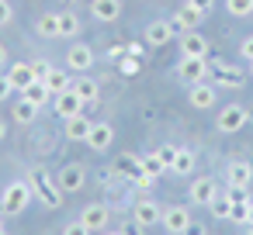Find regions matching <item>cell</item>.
Instances as JSON below:
<instances>
[{
    "label": "cell",
    "mask_w": 253,
    "mask_h": 235,
    "mask_svg": "<svg viewBox=\"0 0 253 235\" xmlns=\"http://www.w3.org/2000/svg\"><path fill=\"white\" fill-rule=\"evenodd\" d=\"M132 218H135L139 225L153 228V225H160V218H163V207H160L156 201L142 197V201H135V204H132Z\"/></svg>",
    "instance_id": "obj_9"
},
{
    "label": "cell",
    "mask_w": 253,
    "mask_h": 235,
    "mask_svg": "<svg viewBox=\"0 0 253 235\" xmlns=\"http://www.w3.org/2000/svg\"><path fill=\"white\" fill-rule=\"evenodd\" d=\"M211 83H215V87H225V90H239V87L246 83V76H243L239 69L225 66V63H211Z\"/></svg>",
    "instance_id": "obj_7"
},
{
    "label": "cell",
    "mask_w": 253,
    "mask_h": 235,
    "mask_svg": "<svg viewBox=\"0 0 253 235\" xmlns=\"http://www.w3.org/2000/svg\"><path fill=\"white\" fill-rule=\"evenodd\" d=\"M184 4H191V7H198L201 14H211V7H215V0H184Z\"/></svg>",
    "instance_id": "obj_37"
},
{
    "label": "cell",
    "mask_w": 253,
    "mask_h": 235,
    "mask_svg": "<svg viewBox=\"0 0 253 235\" xmlns=\"http://www.w3.org/2000/svg\"><path fill=\"white\" fill-rule=\"evenodd\" d=\"M187 194H191V204L211 207V201L218 197V183H215V176H194L191 187H187Z\"/></svg>",
    "instance_id": "obj_4"
},
{
    "label": "cell",
    "mask_w": 253,
    "mask_h": 235,
    "mask_svg": "<svg viewBox=\"0 0 253 235\" xmlns=\"http://www.w3.org/2000/svg\"><path fill=\"white\" fill-rule=\"evenodd\" d=\"M250 180H253L250 159H232V163L225 166V183H229V187H250Z\"/></svg>",
    "instance_id": "obj_14"
},
{
    "label": "cell",
    "mask_w": 253,
    "mask_h": 235,
    "mask_svg": "<svg viewBox=\"0 0 253 235\" xmlns=\"http://www.w3.org/2000/svg\"><path fill=\"white\" fill-rule=\"evenodd\" d=\"M90 14H94L97 21L111 25V21L122 18V0H94V4H90Z\"/></svg>",
    "instance_id": "obj_19"
},
{
    "label": "cell",
    "mask_w": 253,
    "mask_h": 235,
    "mask_svg": "<svg viewBox=\"0 0 253 235\" xmlns=\"http://www.w3.org/2000/svg\"><path fill=\"white\" fill-rule=\"evenodd\" d=\"M177 152H180L177 145H160V149H156V156H160V163H163L167 169L173 166V159H177Z\"/></svg>",
    "instance_id": "obj_33"
},
{
    "label": "cell",
    "mask_w": 253,
    "mask_h": 235,
    "mask_svg": "<svg viewBox=\"0 0 253 235\" xmlns=\"http://www.w3.org/2000/svg\"><path fill=\"white\" fill-rule=\"evenodd\" d=\"M225 197H229L232 204H250V194H246V187H225Z\"/></svg>",
    "instance_id": "obj_34"
},
{
    "label": "cell",
    "mask_w": 253,
    "mask_h": 235,
    "mask_svg": "<svg viewBox=\"0 0 253 235\" xmlns=\"http://www.w3.org/2000/svg\"><path fill=\"white\" fill-rule=\"evenodd\" d=\"M52 101H56V104H52V111H56L63 121H66V118H73V114H80V111L87 107V104H84V101L73 94V87H70V90H63V94H56Z\"/></svg>",
    "instance_id": "obj_12"
},
{
    "label": "cell",
    "mask_w": 253,
    "mask_h": 235,
    "mask_svg": "<svg viewBox=\"0 0 253 235\" xmlns=\"http://www.w3.org/2000/svg\"><path fill=\"white\" fill-rule=\"evenodd\" d=\"M11 94H14V87H11V80H7V76H0V101H7Z\"/></svg>",
    "instance_id": "obj_43"
},
{
    "label": "cell",
    "mask_w": 253,
    "mask_h": 235,
    "mask_svg": "<svg viewBox=\"0 0 253 235\" xmlns=\"http://www.w3.org/2000/svg\"><path fill=\"white\" fill-rule=\"evenodd\" d=\"M0 218H4V214H0ZM0 228H4V225H0Z\"/></svg>",
    "instance_id": "obj_54"
},
{
    "label": "cell",
    "mask_w": 253,
    "mask_h": 235,
    "mask_svg": "<svg viewBox=\"0 0 253 235\" xmlns=\"http://www.w3.org/2000/svg\"><path fill=\"white\" fill-rule=\"evenodd\" d=\"M173 38V25L170 21H149L146 25V45L149 49H163Z\"/></svg>",
    "instance_id": "obj_15"
},
{
    "label": "cell",
    "mask_w": 253,
    "mask_h": 235,
    "mask_svg": "<svg viewBox=\"0 0 253 235\" xmlns=\"http://www.w3.org/2000/svg\"><path fill=\"white\" fill-rule=\"evenodd\" d=\"M11 14H14V11H11V4H7V0H0V25H7V21H11Z\"/></svg>",
    "instance_id": "obj_44"
},
{
    "label": "cell",
    "mask_w": 253,
    "mask_h": 235,
    "mask_svg": "<svg viewBox=\"0 0 253 235\" xmlns=\"http://www.w3.org/2000/svg\"><path fill=\"white\" fill-rule=\"evenodd\" d=\"M77 35H80V18L73 11L59 14V38H77Z\"/></svg>",
    "instance_id": "obj_28"
},
{
    "label": "cell",
    "mask_w": 253,
    "mask_h": 235,
    "mask_svg": "<svg viewBox=\"0 0 253 235\" xmlns=\"http://www.w3.org/2000/svg\"><path fill=\"white\" fill-rule=\"evenodd\" d=\"M142 173H149V176H156V180H160V176L167 173V166L160 163V156H156V149H153L149 156H142Z\"/></svg>",
    "instance_id": "obj_30"
},
{
    "label": "cell",
    "mask_w": 253,
    "mask_h": 235,
    "mask_svg": "<svg viewBox=\"0 0 253 235\" xmlns=\"http://www.w3.org/2000/svg\"><path fill=\"white\" fill-rule=\"evenodd\" d=\"M101 235H125V232H101Z\"/></svg>",
    "instance_id": "obj_49"
},
{
    "label": "cell",
    "mask_w": 253,
    "mask_h": 235,
    "mask_svg": "<svg viewBox=\"0 0 253 235\" xmlns=\"http://www.w3.org/2000/svg\"><path fill=\"white\" fill-rule=\"evenodd\" d=\"M4 63H7V49H4V45H0V66H4Z\"/></svg>",
    "instance_id": "obj_48"
},
{
    "label": "cell",
    "mask_w": 253,
    "mask_h": 235,
    "mask_svg": "<svg viewBox=\"0 0 253 235\" xmlns=\"http://www.w3.org/2000/svg\"><path fill=\"white\" fill-rule=\"evenodd\" d=\"M187 221H191L187 207H180V204H170V207H163V218H160V225H163L170 235H180V232L187 228Z\"/></svg>",
    "instance_id": "obj_13"
},
{
    "label": "cell",
    "mask_w": 253,
    "mask_h": 235,
    "mask_svg": "<svg viewBox=\"0 0 253 235\" xmlns=\"http://www.w3.org/2000/svg\"><path fill=\"white\" fill-rule=\"evenodd\" d=\"M80 221L90 228V232H104L108 228V221H111V211H108V204H87L84 211H80Z\"/></svg>",
    "instance_id": "obj_10"
},
{
    "label": "cell",
    "mask_w": 253,
    "mask_h": 235,
    "mask_svg": "<svg viewBox=\"0 0 253 235\" xmlns=\"http://www.w3.org/2000/svg\"><path fill=\"white\" fill-rule=\"evenodd\" d=\"M243 225H253V204H250V211H246V221Z\"/></svg>",
    "instance_id": "obj_47"
},
{
    "label": "cell",
    "mask_w": 253,
    "mask_h": 235,
    "mask_svg": "<svg viewBox=\"0 0 253 235\" xmlns=\"http://www.w3.org/2000/svg\"><path fill=\"white\" fill-rule=\"evenodd\" d=\"M246 235H253V225H246Z\"/></svg>",
    "instance_id": "obj_50"
},
{
    "label": "cell",
    "mask_w": 253,
    "mask_h": 235,
    "mask_svg": "<svg viewBox=\"0 0 253 235\" xmlns=\"http://www.w3.org/2000/svg\"><path fill=\"white\" fill-rule=\"evenodd\" d=\"M35 32H39L42 38H56V35H59V14H42V18L35 21Z\"/></svg>",
    "instance_id": "obj_27"
},
{
    "label": "cell",
    "mask_w": 253,
    "mask_h": 235,
    "mask_svg": "<svg viewBox=\"0 0 253 235\" xmlns=\"http://www.w3.org/2000/svg\"><path fill=\"white\" fill-rule=\"evenodd\" d=\"M32 69H35V80H42V83H45V76L52 73V63H49V59H35V63H32Z\"/></svg>",
    "instance_id": "obj_35"
},
{
    "label": "cell",
    "mask_w": 253,
    "mask_h": 235,
    "mask_svg": "<svg viewBox=\"0 0 253 235\" xmlns=\"http://www.w3.org/2000/svg\"><path fill=\"white\" fill-rule=\"evenodd\" d=\"M177 73H180V80H184L187 87H194V83H205V76H208L211 69H208V59H201V56H180Z\"/></svg>",
    "instance_id": "obj_3"
},
{
    "label": "cell",
    "mask_w": 253,
    "mask_h": 235,
    "mask_svg": "<svg viewBox=\"0 0 253 235\" xmlns=\"http://www.w3.org/2000/svg\"><path fill=\"white\" fill-rule=\"evenodd\" d=\"M84 183H87V169H84L80 163H70V166L59 169V187H63V194H77V190H84Z\"/></svg>",
    "instance_id": "obj_8"
},
{
    "label": "cell",
    "mask_w": 253,
    "mask_h": 235,
    "mask_svg": "<svg viewBox=\"0 0 253 235\" xmlns=\"http://www.w3.org/2000/svg\"><path fill=\"white\" fill-rule=\"evenodd\" d=\"M90 128H94V121H90L84 111L73 114V118H66V138H70V142H87Z\"/></svg>",
    "instance_id": "obj_18"
},
{
    "label": "cell",
    "mask_w": 253,
    "mask_h": 235,
    "mask_svg": "<svg viewBox=\"0 0 253 235\" xmlns=\"http://www.w3.org/2000/svg\"><path fill=\"white\" fill-rule=\"evenodd\" d=\"M111 142H115V128H111L108 121L94 125V128H90V135H87V145H90L94 152H108V149H111Z\"/></svg>",
    "instance_id": "obj_17"
},
{
    "label": "cell",
    "mask_w": 253,
    "mask_h": 235,
    "mask_svg": "<svg viewBox=\"0 0 253 235\" xmlns=\"http://www.w3.org/2000/svg\"><path fill=\"white\" fill-rule=\"evenodd\" d=\"M239 56L253 63V35H250V38H243V45H239Z\"/></svg>",
    "instance_id": "obj_41"
},
{
    "label": "cell",
    "mask_w": 253,
    "mask_h": 235,
    "mask_svg": "<svg viewBox=\"0 0 253 235\" xmlns=\"http://www.w3.org/2000/svg\"><path fill=\"white\" fill-rule=\"evenodd\" d=\"M180 235H208V228H205L201 221H187V228H184Z\"/></svg>",
    "instance_id": "obj_40"
},
{
    "label": "cell",
    "mask_w": 253,
    "mask_h": 235,
    "mask_svg": "<svg viewBox=\"0 0 253 235\" xmlns=\"http://www.w3.org/2000/svg\"><path fill=\"white\" fill-rule=\"evenodd\" d=\"M194 166H198L194 152L180 149V152H177V159H173V166H170V173H177V176H191V173H194Z\"/></svg>",
    "instance_id": "obj_25"
},
{
    "label": "cell",
    "mask_w": 253,
    "mask_h": 235,
    "mask_svg": "<svg viewBox=\"0 0 253 235\" xmlns=\"http://www.w3.org/2000/svg\"><path fill=\"white\" fill-rule=\"evenodd\" d=\"M115 176H122V180H135L139 173H142V156H135V152H122L118 159H115Z\"/></svg>",
    "instance_id": "obj_16"
},
{
    "label": "cell",
    "mask_w": 253,
    "mask_h": 235,
    "mask_svg": "<svg viewBox=\"0 0 253 235\" xmlns=\"http://www.w3.org/2000/svg\"><path fill=\"white\" fill-rule=\"evenodd\" d=\"M225 11L232 18H250L253 14V0H225Z\"/></svg>",
    "instance_id": "obj_31"
},
{
    "label": "cell",
    "mask_w": 253,
    "mask_h": 235,
    "mask_svg": "<svg viewBox=\"0 0 253 235\" xmlns=\"http://www.w3.org/2000/svg\"><path fill=\"white\" fill-rule=\"evenodd\" d=\"M63 235H94V232H90V228H87V225L77 218V221H70V225L63 228Z\"/></svg>",
    "instance_id": "obj_36"
},
{
    "label": "cell",
    "mask_w": 253,
    "mask_h": 235,
    "mask_svg": "<svg viewBox=\"0 0 253 235\" xmlns=\"http://www.w3.org/2000/svg\"><path fill=\"white\" fill-rule=\"evenodd\" d=\"M63 4H77V0H63Z\"/></svg>",
    "instance_id": "obj_51"
},
{
    "label": "cell",
    "mask_w": 253,
    "mask_h": 235,
    "mask_svg": "<svg viewBox=\"0 0 253 235\" xmlns=\"http://www.w3.org/2000/svg\"><path fill=\"white\" fill-rule=\"evenodd\" d=\"M0 235H7V232H4V228H0Z\"/></svg>",
    "instance_id": "obj_53"
},
{
    "label": "cell",
    "mask_w": 253,
    "mask_h": 235,
    "mask_svg": "<svg viewBox=\"0 0 253 235\" xmlns=\"http://www.w3.org/2000/svg\"><path fill=\"white\" fill-rule=\"evenodd\" d=\"M180 52H184V56H201V59H208V38L198 35V32H184V35H180Z\"/></svg>",
    "instance_id": "obj_20"
},
{
    "label": "cell",
    "mask_w": 253,
    "mask_h": 235,
    "mask_svg": "<svg viewBox=\"0 0 253 235\" xmlns=\"http://www.w3.org/2000/svg\"><path fill=\"white\" fill-rule=\"evenodd\" d=\"M4 135H7V121L0 118V142H4Z\"/></svg>",
    "instance_id": "obj_46"
},
{
    "label": "cell",
    "mask_w": 253,
    "mask_h": 235,
    "mask_svg": "<svg viewBox=\"0 0 253 235\" xmlns=\"http://www.w3.org/2000/svg\"><path fill=\"white\" fill-rule=\"evenodd\" d=\"M45 87H49L52 97L63 94V90H70V87H73V69H59V66H52V73L45 76Z\"/></svg>",
    "instance_id": "obj_24"
},
{
    "label": "cell",
    "mask_w": 253,
    "mask_h": 235,
    "mask_svg": "<svg viewBox=\"0 0 253 235\" xmlns=\"http://www.w3.org/2000/svg\"><path fill=\"white\" fill-rule=\"evenodd\" d=\"M35 118H39V104H32V101L21 97V101L14 104V121H18V125H32Z\"/></svg>",
    "instance_id": "obj_26"
},
{
    "label": "cell",
    "mask_w": 253,
    "mask_h": 235,
    "mask_svg": "<svg viewBox=\"0 0 253 235\" xmlns=\"http://www.w3.org/2000/svg\"><path fill=\"white\" fill-rule=\"evenodd\" d=\"M122 232H125V235H146V225H139V221L132 218V225H125Z\"/></svg>",
    "instance_id": "obj_42"
},
{
    "label": "cell",
    "mask_w": 253,
    "mask_h": 235,
    "mask_svg": "<svg viewBox=\"0 0 253 235\" xmlns=\"http://www.w3.org/2000/svg\"><path fill=\"white\" fill-rule=\"evenodd\" d=\"M246 107L243 104H229V107H222L218 111V121H215V128L222 132V135H232V132H239L243 125H246Z\"/></svg>",
    "instance_id": "obj_5"
},
{
    "label": "cell",
    "mask_w": 253,
    "mask_h": 235,
    "mask_svg": "<svg viewBox=\"0 0 253 235\" xmlns=\"http://www.w3.org/2000/svg\"><path fill=\"white\" fill-rule=\"evenodd\" d=\"M32 183L28 180H11L4 187V194H0V211L4 214H21L28 204H32Z\"/></svg>",
    "instance_id": "obj_2"
},
{
    "label": "cell",
    "mask_w": 253,
    "mask_h": 235,
    "mask_svg": "<svg viewBox=\"0 0 253 235\" xmlns=\"http://www.w3.org/2000/svg\"><path fill=\"white\" fill-rule=\"evenodd\" d=\"M90 66H94V49L84 45V42H73V45L66 49V69H73V73H87Z\"/></svg>",
    "instance_id": "obj_6"
},
{
    "label": "cell",
    "mask_w": 253,
    "mask_h": 235,
    "mask_svg": "<svg viewBox=\"0 0 253 235\" xmlns=\"http://www.w3.org/2000/svg\"><path fill=\"white\" fill-rule=\"evenodd\" d=\"M187 104L191 107H211L215 104V83H194L191 90H187Z\"/></svg>",
    "instance_id": "obj_22"
},
{
    "label": "cell",
    "mask_w": 253,
    "mask_h": 235,
    "mask_svg": "<svg viewBox=\"0 0 253 235\" xmlns=\"http://www.w3.org/2000/svg\"><path fill=\"white\" fill-rule=\"evenodd\" d=\"M250 76H253V63H250Z\"/></svg>",
    "instance_id": "obj_52"
},
{
    "label": "cell",
    "mask_w": 253,
    "mask_h": 235,
    "mask_svg": "<svg viewBox=\"0 0 253 235\" xmlns=\"http://www.w3.org/2000/svg\"><path fill=\"white\" fill-rule=\"evenodd\" d=\"M125 52H128V45H122V42H115V45L108 49V56H111V59H122Z\"/></svg>",
    "instance_id": "obj_45"
},
{
    "label": "cell",
    "mask_w": 253,
    "mask_h": 235,
    "mask_svg": "<svg viewBox=\"0 0 253 235\" xmlns=\"http://www.w3.org/2000/svg\"><path fill=\"white\" fill-rule=\"evenodd\" d=\"M21 97H25V101H32V104H39V107H42V104H45V101H49V97H52V94H49V87H45V83H42V80H35V83H32V87H25V90H21Z\"/></svg>",
    "instance_id": "obj_29"
},
{
    "label": "cell",
    "mask_w": 253,
    "mask_h": 235,
    "mask_svg": "<svg viewBox=\"0 0 253 235\" xmlns=\"http://www.w3.org/2000/svg\"><path fill=\"white\" fill-rule=\"evenodd\" d=\"M28 183H32V194H35L45 207L56 211V207L63 204V187H59V180H52L42 166H32V169H28Z\"/></svg>",
    "instance_id": "obj_1"
},
{
    "label": "cell",
    "mask_w": 253,
    "mask_h": 235,
    "mask_svg": "<svg viewBox=\"0 0 253 235\" xmlns=\"http://www.w3.org/2000/svg\"><path fill=\"white\" fill-rule=\"evenodd\" d=\"M201 18H205V14H201L198 7H191V4H184V7H180V11H177V14L170 18V25H173V35H184V32H194V28L201 25Z\"/></svg>",
    "instance_id": "obj_11"
},
{
    "label": "cell",
    "mask_w": 253,
    "mask_h": 235,
    "mask_svg": "<svg viewBox=\"0 0 253 235\" xmlns=\"http://www.w3.org/2000/svg\"><path fill=\"white\" fill-rule=\"evenodd\" d=\"M122 73H128V76L139 73V59H135V56H125V59H122Z\"/></svg>",
    "instance_id": "obj_38"
},
{
    "label": "cell",
    "mask_w": 253,
    "mask_h": 235,
    "mask_svg": "<svg viewBox=\"0 0 253 235\" xmlns=\"http://www.w3.org/2000/svg\"><path fill=\"white\" fill-rule=\"evenodd\" d=\"M7 80H11V87L21 94L25 87H32L35 83V69H32V63H14L11 69H7Z\"/></svg>",
    "instance_id": "obj_21"
},
{
    "label": "cell",
    "mask_w": 253,
    "mask_h": 235,
    "mask_svg": "<svg viewBox=\"0 0 253 235\" xmlns=\"http://www.w3.org/2000/svg\"><path fill=\"white\" fill-rule=\"evenodd\" d=\"M135 183H139V190H153V187H156V176H149V173H139V176H135Z\"/></svg>",
    "instance_id": "obj_39"
},
{
    "label": "cell",
    "mask_w": 253,
    "mask_h": 235,
    "mask_svg": "<svg viewBox=\"0 0 253 235\" xmlns=\"http://www.w3.org/2000/svg\"><path fill=\"white\" fill-rule=\"evenodd\" d=\"M73 94H77L84 104H94V101L101 97V87H97L94 76H73Z\"/></svg>",
    "instance_id": "obj_23"
},
{
    "label": "cell",
    "mask_w": 253,
    "mask_h": 235,
    "mask_svg": "<svg viewBox=\"0 0 253 235\" xmlns=\"http://www.w3.org/2000/svg\"><path fill=\"white\" fill-rule=\"evenodd\" d=\"M211 214H215V218H232V201H229L225 194H218V197L211 201Z\"/></svg>",
    "instance_id": "obj_32"
}]
</instances>
